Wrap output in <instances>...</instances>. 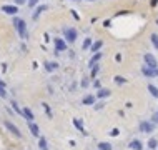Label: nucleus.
<instances>
[{
  "label": "nucleus",
  "instance_id": "obj_1",
  "mask_svg": "<svg viewBox=\"0 0 158 150\" xmlns=\"http://www.w3.org/2000/svg\"><path fill=\"white\" fill-rule=\"evenodd\" d=\"M13 25H15V30H17V33L20 35V38H27V37H29L25 20H22L20 17H13Z\"/></svg>",
  "mask_w": 158,
  "mask_h": 150
},
{
  "label": "nucleus",
  "instance_id": "obj_2",
  "mask_svg": "<svg viewBox=\"0 0 158 150\" xmlns=\"http://www.w3.org/2000/svg\"><path fill=\"white\" fill-rule=\"evenodd\" d=\"M63 35H65L67 43H73V42L77 40V37H78V32H77L75 29H65L63 30Z\"/></svg>",
  "mask_w": 158,
  "mask_h": 150
},
{
  "label": "nucleus",
  "instance_id": "obj_3",
  "mask_svg": "<svg viewBox=\"0 0 158 150\" xmlns=\"http://www.w3.org/2000/svg\"><path fill=\"white\" fill-rule=\"evenodd\" d=\"M143 60H145V65L151 67V68H157L158 67V60L155 58V55H151V54H145L143 55Z\"/></svg>",
  "mask_w": 158,
  "mask_h": 150
},
{
  "label": "nucleus",
  "instance_id": "obj_4",
  "mask_svg": "<svg viewBox=\"0 0 158 150\" xmlns=\"http://www.w3.org/2000/svg\"><path fill=\"white\" fill-rule=\"evenodd\" d=\"M4 124H5V127H7V130H8L10 133H13V135H15V137H18V138L22 137V132L18 130V127H17V125H13L10 120H5Z\"/></svg>",
  "mask_w": 158,
  "mask_h": 150
},
{
  "label": "nucleus",
  "instance_id": "obj_5",
  "mask_svg": "<svg viewBox=\"0 0 158 150\" xmlns=\"http://www.w3.org/2000/svg\"><path fill=\"white\" fill-rule=\"evenodd\" d=\"M153 130H155V125L151 124V122H148V120L140 122V132H143V133H151Z\"/></svg>",
  "mask_w": 158,
  "mask_h": 150
},
{
  "label": "nucleus",
  "instance_id": "obj_6",
  "mask_svg": "<svg viewBox=\"0 0 158 150\" xmlns=\"http://www.w3.org/2000/svg\"><path fill=\"white\" fill-rule=\"evenodd\" d=\"M53 43H55V52H65L67 50V42L63 40V38H55L53 40Z\"/></svg>",
  "mask_w": 158,
  "mask_h": 150
},
{
  "label": "nucleus",
  "instance_id": "obj_7",
  "mask_svg": "<svg viewBox=\"0 0 158 150\" xmlns=\"http://www.w3.org/2000/svg\"><path fill=\"white\" fill-rule=\"evenodd\" d=\"M2 12L7 13V15L15 17L17 13H18V7H17V5H4V7H2Z\"/></svg>",
  "mask_w": 158,
  "mask_h": 150
},
{
  "label": "nucleus",
  "instance_id": "obj_8",
  "mask_svg": "<svg viewBox=\"0 0 158 150\" xmlns=\"http://www.w3.org/2000/svg\"><path fill=\"white\" fill-rule=\"evenodd\" d=\"M22 117H23V118H27V122H33V118H35V117H33V112L30 110L29 107L22 108Z\"/></svg>",
  "mask_w": 158,
  "mask_h": 150
},
{
  "label": "nucleus",
  "instance_id": "obj_9",
  "mask_svg": "<svg viewBox=\"0 0 158 150\" xmlns=\"http://www.w3.org/2000/svg\"><path fill=\"white\" fill-rule=\"evenodd\" d=\"M47 8H48V7H47V5H38V7H37V8H35V12H33L32 18H33V20H38V17H40V15H42V13L45 12Z\"/></svg>",
  "mask_w": 158,
  "mask_h": 150
},
{
  "label": "nucleus",
  "instance_id": "obj_10",
  "mask_svg": "<svg viewBox=\"0 0 158 150\" xmlns=\"http://www.w3.org/2000/svg\"><path fill=\"white\" fill-rule=\"evenodd\" d=\"M141 74L145 75V77H155V68H151V67L148 65H141Z\"/></svg>",
  "mask_w": 158,
  "mask_h": 150
},
{
  "label": "nucleus",
  "instance_id": "obj_11",
  "mask_svg": "<svg viewBox=\"0 0 158 150\" xmlns=\"http://www.w3.org/2000/svg\"><path fill=\"white\" fill-rule=\"evenodd\" d=\"M29 130L32 133L33 137H40V129H38L37 124H33V122H29Z\"/></svg>",
  "mask_w": 158,
  "mask_h": 150
},
{
  "label": "nucleus",
  "instance_id": "obj_12",
  "mask_svg": "<svg viewBox=\"0 0 158 150\" xmlns=\"http://www.w3.org/2000/svg\"><path fill=\"white\" fill-rule=\"evenodd\" d=\"M110 93H112V92L108 90V88H103V87H102V88H98V92H97L95 97L102 100V99H107V97H110Z\"/></svg>",
  "mask_w": 158,
  "mask_h": 150
},
{
  "label": "nucleus",
  "instance_id": "obj_13",
  "mask_svg": "<svg viewBox=\"0 0 158 150\" xmlns=\"http://www.w3.org/2000/svg\"><path fill=\"white\" fill-rule=\"evenodd\" d=\"M102 57H103V55H102V52H95V54H93V57L90 58V62H88V65H90V67H93L95 63H98L100 60H102Z\"/></svg>",
  "mask_w": 158,
  "mask_h": 150
},
{
  "label": "nucleus",
  "instance_id": "obj_14",
  "mask_svg": "<svg viewBox=\"0 0 158 150\" xmlns=\"http://www.w3.org/2000/svg\"><path fill=\"white\" fill-rule=\"evenodd\" d=\"M128 147H130L132 150H143V143H141L140 140H137V138L130 142V143H128Z\"/></svg>",
  "mask_w": 158,
  "mask_h": 150
},
{
  "label": "nucleus",
  "instance_id": "obj_15",
  "mask_svg": "<svg viewBox=\"0 0 158 150\" xmlns=\"http://www.w3.org/2000/svg\"><path fill=\"white\" fill-rule=\"evenodd\" d=\"M95 100H97L95 95H85V97H83V100H82V104L83 105H93V104H95Z\"/></svg>",
  "mask_w": 158,
  "mask_h": 150
},
{
  "label": "nucleus",
  "instance_id": "obj_16",
  "mask_svg": "<svg viewBox=\"0 0 158 150\" xmlns=\"http://www.w3.org/2000/svg\"><path fill=\"white\" fill-rule=\"evenodd\" d=\"M102 47H103V42H102V40H97V42H93V43H91L90 50L93 52V54H95V52H98V50L102 49Z\"/></svg>",
  "mask_w": 158,
  "mask_h": 150
},
{
  "label": "nucleus",
  "instance_id": "obj_17",
  "mask_svg": "<svg viewBox=\"0 0 158 150\" xmlns=\"http://www.w3.org/2000/svg\"><path fill=\"white\" fill-rule=\"evenodd\" d=\"M58 68V63L57 62H45V70L47 72H53Z\"/></svg>",
  "mask_w": 158,
  "mask_h": 150
},
{
  "label": "nucleus",
  "instance_id": "obj_18",
  "mask_svg": "<svg viewBox=\"0 0 158 150\" xmlns=\"http://www.w3.org/2000/svg\"><path fill=\"white\" fill-rule=\"evenodd\" d=\"M73 125L77 127V130L82 133H85V129H83V122L80 120V118H73Z\"/></svg>",
  "mask_w": 158,
  "mask_h": 150
},
{
  "label": "nucleus",
  "instance_id": "obj_19",
  "mask_svg": "<svg viewBox=\"0 0 158 150\" xmlns=\"http://www.w3.org/2000/svg\"><path fill=\"white\" fill-rule=\"evenodd\" d=\"M148 92L155 97V99H158V87H155L153 83H148Z\"/></svg>",
  "mask_w": 158,
  "mask_h": 150
},
{
  "label": "nucleus",
  "instance_id": "obj_20",
  "mask_svg": "<svg viewBox=\"0 0 158 150\" xmlns=\"http://www.w3.org/2000/svg\"><path fill=\"white\" fill-rule=\"evenodd\" d=\"M148 149L150 150H157L158 149V140L157 138H150L148 140Z\"/></svg>",
  "mask_w": 158,
  "mask_h": 150
},
{
  "label": "nucleus",
  "instance_id": "obj_21",
  "mask_svg": "<svg viewBox=\"0 0 158 150\" xmlns=\"http://www.w3.org/2000/svg\"><path fill=\"white\" fill-rule=\"evenodd\" d=\"M98 150H112V145L108 142H100L98 143Z\"/></svg>",
  "mask_w": 158,
  "mask_h": 150
},
{
  "label": "nucleus",
  "instance_id": "obj_22",
  "mask_svg": "<svg viewBox=\"0 0 158 150\" xmlns=\"http://www.w3.org/2000/svg\"><path fill=\"white\" fill-rule=\"evenodd\" d=\"M98 72H100V65H98V63H95V65L91 67V79H95L97 75H98Z\"/></svg>",
  "mask_w": 158,
  "mask_h": 150
},
{
  "label": "nucleus",
  "instance_id": "obj_23",
  "mask_svg": "<svg viewBox=\"0 0 158 150\" xmlns=\"http://www.w3.org/2000/svg\"><path fill=\"white\" fill-rule=\"evenodd\" d=\"M150 38H151V45L158 50V35H157V33H151V37H150Z\"/></svg>",
  "mask_w": 158,
  "mask_h": 150
},
{
  "label": "nucleus",
  "instance_id": "obj_24",
  "mask_svg": "<svg viewBox=\"0 0 158 150\" xmlns=\"http://www.w3.org/2000/svg\"><path fill=\"white\" fill-rule=\"evenodd\" d=\"M38 147H40V150L47 149V138L45 137H40V140H38Z\"/></svg>",
  "mask_w": 158,
  "mask_h": 150
},
{
  "label": "nucleus",
  "instance_id": "obj_25",
  "mask_svg": "<svg viewBox=\"0 0 158 150\" xmlns=\"http://www.w3.org/2000/svg\"><path fill=\"white\" fill-rule=\"evenodd\" d=\"M91 43H93V42H91V38H85V42H83L82 49H83V50H88V49L91 47Z\"/></svg>",
  "mask_w": 158,
  "mask_h": 150
},
{
  "label": "nucleus",
  "instance_id": "obj_26",
  "mask_svg": "<svg viewBox=\"0 0 158 150\" xmlns=\"http://www.w3.org/2000/svg\"><path fill=\"white\" fill-rule=\"evenodd\" d=\"M10 105H12V108H13V110H15L17 113H18V115H22V108L18 107V104H17L15 100H12V104H10Z\"/></svg>",
  "mask_w": 158,
  "mask_h": 150
},
{
  "label": "nucleus",
  "instance_id": "obj_27",
  "mask_svg": "<svg viewBox=\"0 0 158 150\" xmlns=\"http://www.w3.org/2000/svg\"><path fill=\"white\" fill-rule=\"evenodd\" d=\"M115 83L123 85V83H127V79H123V77H120V75H116V77H115Z\"/></svg>",
  "mask_w": 158,
  "mask_h": 150
},
{
  "label": "nucleus",
  "instance_id": "obj_28",
  "mask_svg": "<svg viewBox=\"0 0 158 150\" xmlns=\"http://www.w3.org/2000/svg\"><path fill=\"white\" fill-rule=\"evenodd\" d=\"M150 122H151L153 125H158V112H155L153 115H151V120Z\"/></svg>",
  "mask_w": 158,
  "mask_h": 150
},
{
  "label": "nucleus",
  "instance_id": "obj_29",
  "mask_svg": "<svg viewBox=\"0 0 158 150\" xmlns=\"http://www.w3.org/2000/svg\"><path fill=\"white\" fill-rule=\"evenodd\" d=\"M27 2H29V7L30 8H33V7H37V5H38V0H27Z\"/></svg>",
  "mask_w": 158,
  "mask_h": 150
},
{
  "label": "nucleus",
  "instance_id": "obj_30",
  "mask_svg": "<svg viewBox=\"0 0 158 150\" xmlns=\"http://www.w3.org/2000/svg\"><path fill=\"white\" fill-rule=\"evenodd\" d=\"M93 107H95V110H102L105 107V104L103 102H98V104H93Z\"/></svg>",
  "mask_w": 158,
  "mask_h": 150
},
{
  "label": "nucleus",
  "instance_id": "obj_31",
  "mask_svg": "<svg viewBox=\"0 0 158 150\" xmlns=\"http://www.w3.org/2000/svg\"><path fill=\"white\" fill-rule=\"evenodd\" d=\"M42 105H43V108H45V112H47V115H48V117H50V118H52V110H50V107H48V105H47V104H42Z\"/></svg>",
  "mask_w": 158,
  "mask_h": 150
},
{
  "label": "nucleus",
  "instance_id": "obj_32",
  "mask_svg": "<svg viewBox=\"0 0 158 150\" xmlns=\"http://www.w3.org/2000/svg\"><path fill=\"white\" fill-rule=\"evenodd\" d=\"M0 97H2V99H7V90H5L4 87H0Z\"/></svg>",
  "mask_w": 158,
  "mask_h": 150
},
{
  "label": "nucleus",
  "instance_id": "obj_33",
  "mask_svg": "<svg viewBox=\"0 0 158 150\" xmlns=\"http://www.w3.org/2000/svg\"><path fill=\"white\" fill-rule=\"evenodd\" d=\"M118 133H120V132H118V129H113L112 132H110V135H112V137H116Z\"/></svg>",
  "mask_w": 158,
  "mask_h": 150
},
{
  "label": "nucleus",
  "instance_id": "obj_34",
  "mask_svg": "<svg viewBox=\"0 0 158 150\" xmlns=\"http://www.w3.org/2000/svg\"><path fill=\"white\" fill-rule=\"evenodd\" d=\"M13 4H15V5H23L25 0H13Z\"/></svg>",
  "mask_w": 158,
  "mask_h": 150
},
{
  "label": "nucleus",
  "instance_id": "obj_35",
  "mask_svg": "<svg viewBox=\"0 0 158 150\" xmlns=\"http://www.w3.org/2000/svg\"><path fill=\"white\" fill-rule=\"evenodd\" d=\"M93 87H95V88H102V85H100L98 80H95V82H93Z\"/></svg>",
  "mask_w": 158,
  "mask_h": 150
},
{
  "label": "nucleus",
  "instance_id": "obj_36",
  "mask_svg": "<svg viewBox=\"0 0 158 150\" xmlns=\"http://www.w3.org/2000/svg\"><path fill=\"white\" fill-rule=\"evenodd\" d=\"M82 87H88V80H87V79L82 80Z\"/></svg>",
  "mask_w": 158,
  "mask_h": 150
},
{
  "label": "nucleus",
  "instance_id": "obj_37",
  "mask_svg": "<svg viewBox=\"0 0 158 150\" xmlns=\"http://www.w3.org/2000/svg\"><path fill=\"white\" fill-rule=\"evenodd\" d=\"M0 87H4V88H5V82H4V80H0Z\"/></svg>",
  "mask_w": 158,
  "mask_h": 150
},
{
  "label": "nucleus",
  "instance_id": "obj_38",
  "mask_svg": "<svg viewBox=\"0 0 158 150\" xmlns=\"http://www.w3.org/2000/svg\"><path fill=\"white\" fill-rule=\"evenodd\" d=\"M155 77H158V67L155 68Z\"/></svg>",
  "mask_w": 158,
  "mask_h": 150
},
{
  "label": "nucleus",
  "instance_id": "obj_39",
  "mask_svg": "<svg viewBox=\"0 0 158 150\" xmlns=\"http://www.w3.org/2000/svg\"><path fill=\"white\" fill-rule=\"evenodd\" d=\"M88 2H95V0H88Z\"/></svg>",
  "mask_w": 158,
  "mask_h": 150
},
{
  "label": "nucleus",
  "instance_id": "obj_40",
  "mask_svg": "<svg viewBox=\"0 0 158 150\" xmlns=\"http://www.w3.org/2000/svg\"><path fill=\"white\" fill-rule=\"evenodd\" d=\"M45 150H48V149H45Z\"/></svg>",
  "mask_w": 158,
  "mask_h": 150
},
{
  "label": "nucleus",
  "instance_id": "obj_41",
  "mask_svg": "<svg viewBox=\"0 0 158 150\" xmlns=\"http://www.w3.org/2000/svg\"><path fill=\"white\" fill-rule=\"evenodd\" d=\"M25 2H27V0H25Z\"/></svg>",
  "mask_w": 158,
  "mask_h": 150
}]
</instances>
